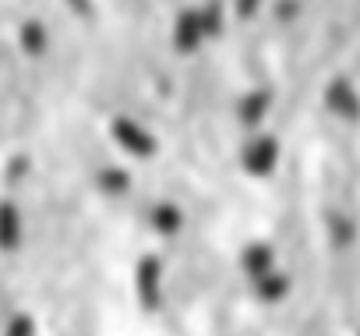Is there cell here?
Returning a JSON list of instances; mask_svg holds the SVG:
<instances>
[{"label": "cell", "instance_id": "cell-1", "mask_svg": "<svg viewBox=\"0 0 360 336\" xmlns=\"http://www.w3.org/2000/svg\"><path fill=\"white\" fill-rule=\"evenodd\" d=\"M22 234H25V216L11 199H4L0 202V255L15 251L22 244Z\"/></svg>", "mask_w": 360, "mask_h": 336}]
</instances>
